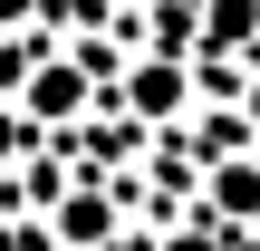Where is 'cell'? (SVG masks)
<instances>
[{"label":"cell","mask_w":260,"mask_h":251,"mask_svg":"<svg viewBox=\"0 0 260 251\" xmlns=\"http://www.w3.org/2000/svg\"><path fill=\"white\" fill-rule=\"evenodd\" d=\"M212 213H232V222H251V213H260V164H251V155L212 164Z\"/></svg>","instance_id":"obj_2"},{"label":"cell","mask_w":260,"mask_h":251,"mask_svg":"<svg viewBox=\"0 0 260 251\" xmlns=\"http://www.w3.org/2000/svg\"><path fill=\"white\" fill-rule=\"evenodd\" d=\"M251 126H260V87H251Z\"/></svg>","instance_id":"obj_6"},{"label":"cell","mask_w":260,"mask_h":251,"mask_svg":"<svg viewBox=\"0 0 260 251\" xmlns=\"http://www.w3.org/2000/svg\"><path fill=\"white\" fill-rule=\"evenodd\" d=\"M125 106H135V116H154V126H164V116H183V68H174V58H145V68H135V87H125Z\"/></svg>","instance_id":"obj_1"},{"label":"cell","mask_w":260,"mask_h":251,"mask_svg":"<svg viewBox=\"0 0 260 251\" xmlns=\"http://www.w3.org/2000/svg\"><path fill=\"white\" fill-rule=\"evenodd\" d=\"M164 251H222V232L212 222H183V232H164Z\"/></svg>","instance_id":"obj_5"},{"label":"cell","mask_w":260,"mask_h":251,"mask_svg":"<svg viewBox=\"0 0 260 251\" xmlns=\"http://www.w3.org/2000/svg\"><path fill=\"white\" fill-rule=\"evenodd\" d=\"M77 97H87L77 68H39V77H29V116H77Z\"/></svg>","instance_id":"obj_4"},{"label":"cell","mask_w":260,"mask_h":251,"mask_svg":"<svg viewBox=\"0 0 260 251\" xmlns=\"http://www.w3.org/2000/svg\"><path fill=\"white\" fill-rule=\"evenodd\" d=\"M106 232H116V203H106V193H77V203L58 213V242H68V251H96Z\"/></svg>","instance_id":"obj_3"}]
</instances>
